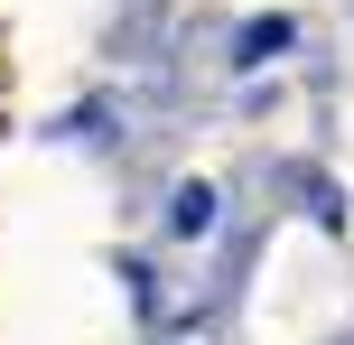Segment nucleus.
I'll list each match as a JSON object with an SVG mask.
<instances>
[{"label": "nucleus", "mask_w": 354, "mask_h": 345, "mask_svg": "<svg viewBox=\"0 0 354 345\" xmlns=\"http://www.w3.org/2000/svg\"><path fill=\"white\" fill-rule=\"evenodd\" d=\"M214 215H224V196H214L205 178H187L177 205H168V234H214Z\"/></svg>", "instance_id": "1"}, {"label": "nucleus", "mask_w": 354, "mask_h": 345, "mask_svg": "<svg viewBox=\"0 0 354 345\" xmlns=\"http://www.w3.org/2000/svg\"><path fill=\"white\" fill-rule=\"evenodd\" d=\"M289 37H299L289 19H252V28H243V47H233V56H243V66H270V56H280Z\"/></svg>", "instance_id": "2"}]
</instances>
